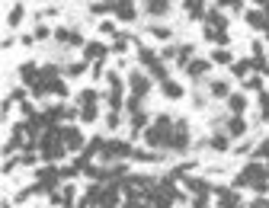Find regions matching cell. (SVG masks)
I'll return each instance as SVG.
<instances>
[{"label": "cell", "instance_id": "6da1fadb", "mask_svg": "<svg viewBox=\"0 0 269 208\" xmlns=\"http://www.w3.org/2000/svg\"><path fill=\"white\" fill-rule=\"evenodd\" d=\"M144 138H147L151 147H170V141H173V119L170 116H157L144 128Z\"/></svg>", "mask_w": 269, "mask_h": 208}, {"label": "cell", "instance_id": "7a4b0ae2", "mask_svg": "<svg viewBox=\"0 0 269 208\" xmlns=\"http://www.w3.org/2000/svg\"><path fill=\"white\" fill-rule=\"evenodd\" d=\"M266 176H269V170H263V166H257V164H250V166H244V173H237V179H234V186H253L257 192H266L269 186H266Z\"/></svg>", "mask_w": 269, "mask_h": 208}, {"label": "cell", "instance_id": "3957f363", "mask_svg": "<svg viewBox=\"0 0 269 208\" xmlns=\"http://www.w3.org/2000/svg\"><path fill=\"white\" fill-rule=\"evenodd\" d=\"M170 147H173V151H186V147H189V125H186V122H173Z\"/></svg>", "mask_w": 269, "mask_h": 208}, {"label": "cell", "instance_id": "277c9868", "mask_svg": "<svg viewBox=\"0 0 269 208\" xmlns=\"http://www.w3.org/2000/svg\"><path fill=\"white\" fill-rule=\"evenodd\" d=\"M96 205L99 208H116L119 205V189H116V186H103V189H96Z\"/></svg>", "mask_w": 269, "mask_h": 208}, {"label": "cell", "instance_id": "5b68a950", "mask_svg": "<svg viewBox=\"0 0 269 208\" xmlns=\"http://www.w3.org/2000/svg\"><path fill=\"white\" fill-rule=\"evenodd\" d=\"M112 13H116L119 19H122V23H132L134 19V0H116V6H112Z\"/></svg>", "mask_w": 269, "mask_h": 208}, {"label": "cell", "instance_id": "8992f818", "mask_svg": "<svg viewBox=\"0 0 269 208\" xmlns=\"http://www.w3.org/2000/svg\"><path fill=\"white\" fill-rule=\"evenodd\" d=\"M147 86H151V83H147V77H144V74H132V77H129V90H132V96H144V93H147Z\"/></svg>", "mask_w": 269, "mask_h": 208}, {"label": "cell", "instance_id": "52a82bcc", "mask_svg": "<svg viewBox=\"0 0 269 208\" xmlns=\"http://www.w3.org/2000/svg\"><path fill=\"white\" fill-rule=\"evenodd\" d=\"M61 141L67 144V151H74V147H80V144H84V135H80V128L67 125V128H61Z\"/></svg>", "mask_w": 269, "mask_h": 208}, {"label": "cell", "instance_id": "ba28073f", "mask_svg": "<svg viewBox=\"0 0 269 208\" xmlns=\"http://www.w3.org/2000/svg\"><path fill=\"white\" fill-rule=\"evenodd\" d=\"M144 13L147 16H167L170 13V0H144Z\"/></svg>", "mask_w": 269, "mask_h": 208}, {"label": "cell", "instance_id": "9c48e42d", "mask_svg": "<svg viewBox=\"0 0 269 208\" xmlns=\"http://www.w3.org/2000/svg\"><path fill=\"white\" fill-rule=\"evenodd\" d=\"M224 103H227V112H231V116H244V109H247V96L244 93H231Z\"/></svg>", "mask_w": 269, "mask_h": 208}, {"label": "cell", "instance_id": "30bf717a", "mask_svg": "<svg viewBox=\"0 0 269 208\" xmlns=\"http://www.w3.org/2000/svg\"><path fill=\"white\" fill-rule=\"evenodd\" d=\"M208 68H212V61H205V58H192L189 61V68H186V74H189L192 80H199V77H205Z\"/></svg>", "mask_w": 269, "mask_h": 208}, {"label": "cell", "instance_id": "8fae6325", "mask_svg": "<svg viewBox=\"0 0 269 208\" xmlns=\"http://www.w3.org/2000/svg\"><path fill=\"white\" fill-rule=\"evenodd\" d=\"M208 93H212L215 99H227L231 96V80H212V83H208Z\"/></svg>", "mask_w": 269, "mask_h": 208}, {"label": "cell", "instance_id": "7c38bea8", "mask_svg": "<svg viewBox=\"0 0 269 208\" xmlns=\"http://www.w3.org/2000/svg\"><path fill=\"white\" fill-rule=\"evenodd\" d=\"M218 208H240V196L231 189H218Z\"/></svg>", "mask_w": 269, "mask_h": 208}, {"label": "cell", "instance_id": "4fadbf2b", "mask_svg": "<svg viewBox=\"0 0 269 208\" xmlns=\"http://www.w3.org/2000/svg\"><path fill=\"white\" fill-rule=\"evenodd\" d=\"M227 135H231V138H244L247 135V122H244V119H240V116H231V119H227Z\"/></svg>", "mask_w": 269, "mask_h": 208}, {"label": "cell", "instance_id": "5bb4252c", "mask_svg": "<svg viewBox=\"0 0 269 208\" xmlns=\"http://www.w3.org/2000/svg\"><path fill=\"white\" fill-rule=\"evenodd\" d=\"M160 90H164V96L167 99H183V83H177V80H164V83H160Z\"/></svg>", "mask_w": 269, "mask_h": 208}, {"label": "cell", "instance_id": "9a60e30c", "mask_svg": "<svg viewBox=\"0 0 269 208\" xmlns=\"http://www.w3.org/2000/svg\"><path fill=\"white\" fill-rule=\"evenodd\" d=\"M84 55L93 58V61H103V58L109 55V48H106V45H99V42H90V45L84 48Z\"/></svg>", "mask_w": 269, "mask_h": 208}, {"label": "cell", "instance_id": "2e32d148", "mask_svg": "<svg viewBox=\"0 0 269 208\" xmlns=\"http://www.w3.org/2000/svg\"><path fill=\"white\" fill-rule=\"evenodd\" d=\"M208 144H212L215 151H227V144H231V135H227V131H221V135H212V138H208Z\"/></svg>", "mask_w": 269, "mask_h": 208}, {"label": "cell", "instance_id": "e0dca14e", "mask_svg": "<svg viewBox=\"0 0 269 208\" xmlns=\"http://www.w3.org/2000/svg\"><path fill=\"white\" fill-rule=\"evenodd\" d=\"M23 13H26V6H23V3H16V6L10 10V16H6V26H10V29H16L19 19H23Z\"/></svg>", "mask_w": 269, "mask_h": 208}, {"label": "cell", "instance_id": "ac0fdd59", "mask_svg": "<svg viewBox=\"0 0 269 208\" xmlns=\"http://www.w3.org/2000/svg\"><path fill=\"white\" fill-rule=\"evenodd\" d=\"M212 61H215V64H231L234 55H231L227 48H215V51H212Z\"/></svg>", "mask_w": 269, "mask_h": 208}, {"label": "cell", "instance_id": "d6986e66", "mask_svg": "<svg viewBox=\"0 0 269 208\" xmlns=\"http://www.w3.org/2000/svg\"><path fill=\"white\" fill-rule=\"evenodd\" d=\"M77 103H80V106H96V90H84V93L77 96Z\"/></svg>", "mask_w": 269, "mask_h": 208}, {"label": "cell", "instance_id": "ffe728a7", "mask_svg": "<svg viewBox=\"0 0 269 208\" xmlns=\"http://www.w3.org/2000/svg\"><path fill=\"white\" fill-rule=\"evenodd\" d=\"M244 86H247V90H260V86H263L260 74H250V77H244Z\"/></svg>", "mask_w": 269, "mask_h": 208}, {"label": "cell", "instance_id": "44dd1931", "mask_svg": "<svg viewBox=\"0 0 269 208\" xmlns=\"http://www.w3.org/2000/svg\"><path fill=\"white\" fill-rule=\"evenodd\" d=\"M147 32H151L154 39H164V42H167V39H170V29H167V26H151V29H147Z\"/></svg>", "mask_w": 269, "mask_h": 208}, {"label": "cell", "instance_id": "7402d4cb", "mask_svg": "<svg viewBox=\"0 0 269 208\" xmlns=\"http://www.w3.org/2000/svg\"><path fill=\"white\" fill-rule=\"evenodd\" d=\"M80 119H84V122H93V119H96V106H80Z\"/></svg>", "mask_w": 269, "mask_h": 208}, {"label": "cell", "instance_id": "603a6c76", "mask_svg": "<svg viewBox=\"0 0 269 208\" xmlns=\"http://www.w3.org/2000/svg\"><path fill=\"white\" fill-rule=\"evenodd\" d=\"M144 125H147V116H144V112H134V119H132V128H134V131H141Z\"/></svg>", "mask_w": 269, "mask_h": 208}, {"label": "cell", "instance_id": "cb8c5ba5", "mask_svg": "<svg viewBox=\"0 0 269 208\" xmlns=\"http://www.w3.org/2000/svg\"><path fill=\"white\" fill-rule=\"evenodd\" d=\"M250 68H253V61H237V64H234V74H237V77H244Z\"/></svg>", "mask_w": 269, "mask_h": 208}, {"label": "cell", "instance_id": "d4e9b609", "mask_svg": "<svg viewBox=\"0 0 269 208\" xmlns=\"http://www.w3.org/2000/svg\"><path fill=\"white\" fill-rule=\"evenodd\" d=\"M19 164L32 166V164H36V154H32V151H26V147H23V154H19Z\"/></svg>", "mask_w": 269, "mask_h": 208}, {"label": "cell", "instance_id": "484cf974", "mask_svg": "<svg viewBox=\"0 0 269 208\" xmlns=\"http://www.w3.org/2000/svg\"><path fill=\"white\" fill-rule=\"evenodd\" d=\"M218 6H224V10H240V0H218Z\"/></svg>", "mask_w": 269, "mask_h": 208}, {"label": "cell", "instance_id": "4316f807", "mask_svg": "<svg viewBox=\"0 0 269 208\" xmlns=\"http://www.w3.org/2000/svg\"><path fill=\"white\" fill-rule=\"evenodd\" d=\"M48 32H51L48 26H36V39H48Z\"/></svg>", "mask_w": 269, "mask_h": 208}, {"label": "cell", "instance_id": "83f0119b", "mask_svg": "<svg viewBox=\"0 0 269 208\" xmlns=\"http://www.w3.org/2000/svg\"><path fill=\"white\" fill-rule=\"evenodd\" d=\"M192 208H208V199H205V196H199V199H192Z\"/></svg>", "mask_w": 269, "mask_h": 208}, {"label": "cell", "instance_id": "f1b7e54d", "mask_svg": "<svg viewBox=\"0 0 269 208\" xmlns=\"http://www.w3.org/2000/svg\"><path fill=\"white\" fill-rule=\"evenodd\" d=\"M250 208H269V199H253Z\"/></svg>", "mask_w": 269, "mask_h": 208}, {"label": "cell", "instance_id": "f546056e", "mask_svg": "<svg viewBox=\"0 0 269 208\" xmlns=\"http://www.w3.org/2000/svg\"><path fill=\"white\" fill-rule=\"evenodd\" d=\"M99 29H103L106 36H112V32H116V23H103V26H99Z\"/></svg>", "mask_w": 269, "mask_h": 208}, {"label": "cell", "instance_id": "4dcf8cb0", "mask_svg": "<svg viewBox=\"0 0 269 208\" xmlns=\"http://www.w3.org/2000/svg\"><path fill=\"white\" fill-rule=\"evenodd\" d=\"M263 116L269 119V96H263Z\"/></svg>", "mask_w": 269, "mask_h": 208}, {"label": "cell", "instance_id": "1f68e13d", "mask_svg": "<svg viewBox=\"0 0 269 208\" xmlns=\"http://www.w3.org/2000/svg\"><path fill=\"white\" fill-rule=\"evenodd\" d=\"M253 3H257L260 10H266V6H269V0H253Z\"/></svg>", "mask_w": 269, "mask_h": 208}]
</instances>
